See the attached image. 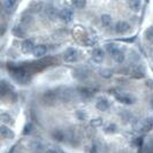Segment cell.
<instances>
[{
	"label": "cell",
	"instance_id": "obj_1",
	"mask_svg": "<svg viewBox=\"0 0 153 153\" xmlns=\"http://www.w3.org/2000/svg\"><path fill=\"white\" fill-rule=\"evenodd\" d=\"M78 58V52H77L76 48H73V47H69L63 53V60L66 62H74L77 60Z\"/></svg>",
	"mask_w": 153,
	"mask_h": 153
},
{
	"label": "cell",
	"instance_id": "obj_2",
	"mask_svg": "<svg viewBox=\"0 0 153 153\" xmlns=\"http://www.w3.org/2000/svg\"><path fill=\"white\" fill-rule=\"evenodd\" d=\"M152 128H153V115H150V116L145 117L140 122V124H139V129L142 131H144V132L151 130Z\"/></svg>",
	"mask_w": 153,
	"mask_h": 153
},
{
	"label": "cell",
	"instance_id": "obj_3",
	"mask_svg": "<svg viewBox=\"0 0 153 153\" xmlns=\"http://www.w3.org/2000/svg\"><path fill=\"white\" fill-rule=\"evenodd\" d=\"M59 10L52 5H47L45 7V15L50 20H55L56 17H59Z\"/></svg>",
	"mask_w": 153,
	"mask_h": 153
},
{
	"label": "cell",
	"instance_id": "obj_4",
	"mask_svg": "<svg viewBox=\"0 0 153 153\" xmlns=\"http://www.w3.org/2000/svg\"><path fill=\"white\" fill-rule=\"evenodd\" d=\"M131 29L130 24L127 21H119L115 24V31L117 33H126Z\"/></svg>",
	"mask_w": 153,
	"mask_h": 153
},
{
	"label": "cell",
	"instance_id": "obj_5",
	"mask_svg": "<svg viewBox=\"0 0 153 153\" xmlns=\"http://www.w3.org/2000/svg\"><path fill=\"white\" fill-rule=\"evenodd\" d=\"M73 76L75 77L76 79L83 81V79L88 78V76H89V70L85 68H76L73 70Z\"/></svg>",
	"mask_w": 153,
	"mask_h": 153
},
{
	"label": "cell",
	"instance_id": "obj_6",
	"mask_svg": "<svg viewBox=\"0 0 153 153\" xmlns=\"http://www.w3.org/2000/svg\"><path fill=\"white\" fill-rule=\"evenodd\" d=\"M116 99L119 100L120 102L124 104V105H131L135 101V98L130 94H128V93H119V94H116Z\"/></svg>",
	"mask_w": 153,
	"mask_h": 153
},
{
	"label": "cell",
	"instance_id": "obj_7",
	"mask_svg": "<svg viewBox=\"0 0 153 153\" xmlns=\"http://www.w3.org/2000/svg\"><path fill=\"white\" fill-rule=\"evenodd\" d=\"M91 58L94 62L100 63V62L104 60V58H105V52H104V50H101V48H94L91 53Z\"/></svg>",
	"mask_w": 153,
	"mask_h": 153
},
{
	"label": "cell",
	"instance_id": "obj_8",
	"mask_svg": "<svg viewBox=\"0 0 153 153\" xmlns=\"http://www.w3.org/2000/svg\"><path fill=\"white\" fill-rule=\"evenodd\" d=\"M59 17L63 22H70L73 20V12L69 8H62L59 13Z\"/></svg>",
	"mask_w": 153,
	"mask_h": 153
},
{
	"label": "cell",
	"instance_id": "obj_9",
	"mask_svg": "<svg viewBox=\"0 0 153 153\" xmlns=\"http://www.w3.org/2000/svg\"><path fill=\"white\" fill-rule=\"evenodd\" d=\"M111 55H112L113 60H114L115 62H117V63H121V62H123L124 61V59H126L124 53H123L119 47H116L114 51H112V52H111Z\"/></svg>",
	"mask_w": 153,
	"mask_h": 153
},
{
	"label": "cell",
	"instance_id": "obj_10",
	"mask_svg": "<svg viewBox=\"0 0 153 153\" xmlns=\"http://www.w3.org/2000/svg\"><path fill=\"white\" fill-rule=\"evenodd\" d=\"M12 76L14 77V79L17 81V82H20V83H27L28 81H29V77L28 75L22 71V70H17L16 73H13L12 74Z\"/></svg>",
	"mask_w": 153,
	"mask_h": 153
},
{
	"label": "cell",
	"instance_id": "obj_11",
	"mask_svg": "<svg viewBox=\"0 0 153 153\" xmlns=\"http://www.w3.org/2000/svg\"><path fill=\"white\" fill-rule=\"evenodd\" d=\"M111 106V104H109V101H108L106 98H100L97 102H96V107L98 111H101V112H106L108 108Z\"/></svg>",
	"mask_w": 153,
	"mask_h": 153
},
{
	"label": "cell",
	"instance_id": "obj_12",
	"mask_svg": "<svg viewBox=\"0 0 153 153\" xmlns=\"http://www.w3.org/2000/svg\"><path fill=\"white\" fill-rule=\"evenodd\" d=\"M0 132H1V137L2 138H6V139L14 138V131L10 130L8 127H6V124H2L0 127Z\"/></svg>",
	"mask_w": 153,
	"mask_h": 153
},
{
	"label": "cell",
	"instance_id": "obj_13",
	"mask_svg": "<svg viewBox=\"0 0 153 153\" xmlns=\"http://www.w3.org/2000/svg\"><path fill=\"white\" fill-rule=\"evenodd\" d=\"M47 52V48H46L44 45H37L35 46V48H33V51H32V54L36 56V58H42V56H44Z\"/></svg>",
	"mask_w": 153,
	"mask_h": 153
},
{
	"label": "cell",
	"instance_id": "obj_14",
	"mask_svg": "<svg viewBox=\"0 0 153 153\" xmlns=\"http://www.w3.org/2000/svg\"><path fill=\"white\" fill-rule=\"evenodd\" d=\"M22 51L24 53H29V52H32L33 51V48H35V44H33V42L30 40V39H27V40H24L22 43Z\"/></svg>",
	"mask_w": 153,
	"mask_h": 153
},
{
	"label": "cell",
	"instance_id": "obj_15",
	"mask_svg": "<svg viewBox=\"0 0 153 153\" xmlns=\"http://www.w3.org/2000/svg\"><path fill=\"white\" fill-rule=\"evenodd\" d=\"M16 5H17V0H4V7L9 13H12L15 9Z\"/></svg>",
	"mask_w": 153,
	"mask_h": 153
},
{
	"label": "cell",
	"instance_id": "obj_16",
	"mask_svg": "<svg viewBox=\"0 0 153 153\" xmlns=\"http://www.w3.org/2000/svg\"><path fill=\"white\" fill-rule=\"evenodd\" d=\"M128 6L134 12H139L142 8V1L140 0H128Z\"/></svg>",
	"mask_w": 153,
	"mask_h": 153
},
{
	"label": "cell",
	"instance_id": "obj_17",
	"mask_svg": "<svg viewBox=\"0 0 153 153\" xmlns=\"http://www.w3.org/2000/svg\"><path fill=\"white\" fill-rule=\"evenodd\" d=\"M100 21H101L102 27H105V28L109 27V25L112 24V22H113L112 16L108 15V14H104V15H101V17H100Z\"/></svg>",
	"mask_w": 153,
	"mask_h": 153
},
{
	"label": "cell",
	"instance_id": "obj_18",
	"mask_svg": "<svg viewBox=\"0 0 153 153\" xmlns=\"http://www.w3.org/2000/svg\"><path fill=\"white\" fill-rule=\"evenodd\" d=\"M0 119H1L2 124H13L14 123V119L12 117V115L7 114V113H2Z\"/></svg>",
	"mask_w": 153,
	"mask_h": 153
},
{
	"label": "cell",
	"instance_id": "obj_19",
	"mask_svg": "<svg viewBox=\"0 0 153 153\" xmlns=\"http://www.w3.org/2000/svg\"><path fill=\"white\" fill-rule=\"evenodd\" d=\"M71 5L77 9H83L86 6V0H71Z\"/></svg>",
	"mask_w": 153,
	"mask_h": 153
},
{
	"label": "cell",
	"instance_id": "obj_20",
	"mask_svg": "<svg viewBox=\"0 0 153 153\" xmlns=\"http://www.w3.org/2000/svg\"><path fill=\"white\" fill-rule=\"evenodd\" d=\"M13 33L15 35L16 37H24L25 31L23 30V28L21 25H16V27L13 28Z\"/></svg>",
	"mask_w": 153,
	"mask_h": 153
},
{
	"label": "cell",
	"instance_id": "obj_21",
	"mask_svg": "<svg viewBox=\"0 0 153 153\" xmlns=\"http://www.w3.org/2000/svg\"><path fill=\"white\" fill-rule=\"evenodd\" d=\"M145 39L149 43L153 44V25L145 30Z\"/></svg>",
	"mask_w": 153,
	"mask_h": 153
},
{
	"label": "cell",
	"instance_id": "obj_22",
	"mask_svg": "<svg viewBox=\"0 0 153 153\" xmlns=\"http://www.w3.org/2000/svg\"><path fill=\"white\" fill-rule=\"evenodd\" d=\"M116 47H117V46L115 45L114 43H111V44H106V45H105V48L107 50V52H109V53H111L112 51H114Z\"/></svg>",
	"mask_w": 153,
	"mask_h": 153
},
{
	"label": "cell",
	"instance_id": "obj_23",
	"mask_svg": "<svg viewBox=\"0 0 153 153\" xmlns=\"http://www.w3.org/2000/svg\"><path fill=\"white\" fill-rule=\"evenodd\" d=\"M107 126H108V129L105 128V131H106V132H114V131H116V126H115V124L112 123V124H107Z\"/></svg>",
	"mask_w": 153,
	"mask_h": 153
},
{
	"label": "cell",
	"instance_id": "obj_24",
	"mask_svg": "<svg viewBox=\"0 0 153 153\" xmlns=\"http://www.w3.org/2000/svg\"><path fill=\"white\" fill-rule=\"evenodd\" d=\"M31 20H32V17H31V15H29V14H24V15L22 16L23 23H29V22H31Z\"/></svg>",
	"mask_w": 153,
	"mask_h": 153
},
{
	"label": "cell",
	"instance_id": "obj_25",
	"mask_svg": "<svg viewBox=\"0 0 153 153\" xmlns=\"http://www.w3.org/2000/svg\"><path fill=\"white\" fill-rule=\"evenodd\" d=\"M149 153H153V139H151L149 143Z\"/></svg>",
	"mask_w": 153,
	"mask_h": 153
},
{
	"label": "cell",
	"instance_id": "obj_26",
	"mask_svg": "<svg viewBox=\"0 0 153 153\" xmlns=\"http://www.w3.org/2000/svg\"><path fill=\"white\" fill-rule=\"evenodd\" d=\"M152 105H153V99H152Z\"/></svg>",
	"mask_w": 153,
	"mask_h": 153
}]
</instances>
